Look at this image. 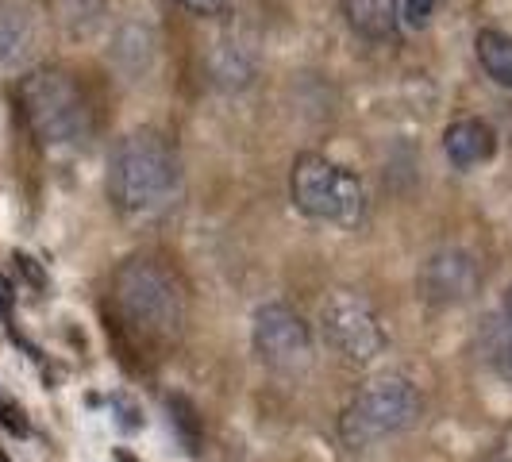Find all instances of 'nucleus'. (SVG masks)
Segmentation results:
<instances>
[{
  "mask_svg": "<svg viewBox=\"0 0 512 462\" xmlns=\"http://www.w3.org/2000/svg\"><path fill=\"white\" fill-rule=\"evenodd\" d=\"M112 308L120 328L139 351H166L174 347L189 320L185 285L170 266L158 258H128L112 278Z\"/></svg>",
  "mask_w": 512,
  "mask_h": 462,
  "instance_id": "f257e3e1",
  "label": "nucleus"
},
{
  "mask_svg": "<svg viewBox=\"0 0 512 462\" xmlns=\"http://www.w3.org/2000/svg\"><path fill=\"white\" fill-rule=\"evenodd\" d=\"M181 185V158L162 131H128L108 154V201L131 220L154 216L174 201Z\"/></svg>",
  "mask_w": 512,
  "mask_h": 462,
  "instance_id": "f03ea898",
  "label": "nucleus"
},
{
  "mask_svg": "<svg viewBox=\"0 0 512 462\" xmlns=\"http://www.w3.org/2000/svg\"><path fill=\"white\" fill-rule=\"evenodd\" d=\"M16 101L24 112L31 135L43 147H74L89 139L93 128V112L74 77L58 66H39L20 77Z\"/></svg>",
  "mask_w": 512,
  "mask_h": 462,
  "instance_id": "7ed1b4c3",
  "label": "nucleus"
},
{
  "mask_svg": "<svg viewBox=\"0 0 512 462\" xmlns=\"http://www.w3.org/2000/svg\"><path fill=\"white\" fill-rule=\"evenodd\" d=\"M289 197L308 220L335 224V228H359L366 220V205H370L359 174L324 154H301L293 162Z\"/></svg>",
  "mask_w": 512,
  "mask_h": 462,
  "instance_id": "20e7f679",
  "label": "nucleus"
},
{
  "mask_svg": "<svg viewBox=\"0 0 512 462\" xmlns=\"http://www.w3.org/2000/svg\"><path fill=\"white\" fill-rule=\"evenodd\" d=\"M420 412H424V397L416 393V385L405 378H378L355 393V401L339 420V436L347 447L362 451L370 443L409 432L420 420Z\"/></svg>",
  "mask_w": 512,
  "mask_h": 462,
  "instance_id": "39448f33",
  "label": "nucleus"
},
{
  "mask_svg": "<svg viewBox=\"0 0 512 462\" xmlns=\"http://www.w3.org/2000/svg\"><path fill=\"white\" fill-rule=\"evenodd\" d=\"M320 324H324V339L339 359L347 366H370L385 355L389 347V335H385L382 316L374 312V305L359 297V293H347L339 289L324 301L320 312Z\"/></svg>",
  "mask_w": 512,
  "mask_h": 462,
  "instance_id": "423d86ee",
  "label": "nucleus"
},
{
  "mask_svg": "<svg viewBox=\"0 0 512 462\" xmlns=\"http://www.w3.org/2000/svg\"><path fill=\"white\" fill-rule=\"evenodd\" d=\"M255 351L278 374H301L312 366V335L308 324L289 305H262L255 312Z\"/></svg>",
  "mask_w": 512,
  "mask_h": 462,
  "instance_id": "0eeeda50",
  "label": "nucleus"
},
{
  "mask_svg": "<svg viewBox=\"0 0 512 462\" xmlns=\"http://www.w3.org/2000/svg\"><path fill=\"white\" fill-rule=\"evenodd\" d=\"M420 297L436 308H455L466 305L478 289H482V266L478 258L462 247H439L424 258L420 266Z\"/></svg>",
  "mask_w": 512,
  "mask_h": 462,
  "instance_id": "6e6552de",
  "label": "nucleus"
},
{
  "mask_svg": "<svg viewBox=\"0 0 512 462\" xmlns=\"http://www.w3.org/2000/svg\"><path fill=\"white\" fill-rule=\"evenodd\" d=\"M35 43H39V31H35L31 8L20 0H0V74L27 66Z\"/></svg>",
  "mask_w": 512,
  "mask_h": 462,
  "instance_id": "1a4fd4ad",
  "label": "nucleus"
},
{
  "mask_svg": "<svg viewBox=\"0 0 512 462\" xmlns=\"http://www.w3.org/2000/svg\"><path fill=\"white\" fill-rule=\"evenodd\" d=\"M443 151H447V158L459 170H470V166L493 158L497 135H493V128H489L486 120H459V124H451L447 135H443Z\"/></svg>",
  "mask_w": 512,
  "mask_h": 462,
  "instance_id": "9d476101",
  "label": "nucleus"
},
{
  "mask_svg": "<svg viewBox=\"0 0 512 462\" xmlns=\"http://www.w3.org/2000/svg\"><path fill=\"white\" fill-rule=\"evenodd\" d=\"M347 24L359 31L362 39L382 43L401 24V0H339Z\"/></svg>",
  "mask_w": 512,
  "mask_h": 462,
  "instance_id": "9b49d317",
  "label": "nucleus"
},
{
  "mask_svg": "<svg viewBox=\"0 0 512 462\" xmlns=\"http://www.w3.org/2000/svg\"><path fill=\"white\" fill-rule=\"evenodd\" d=\"M474 51H478V62H482V70H486L497 85H505L512 89V35L505 31H478V39H474Z\"/></svg>",
  "mask_w": 512,
  "mask_h": 462,
  "instance_id": "f8f14e48",
  "label": "nucleus"
},
{
  "mask_svg": "<svg viewBox=\"0 0 512 462\" xmlns=\"http://www.w3.org/2000/svg\"><path fill=\"white\" fill-rule=\"evenodd\" d=\"M486 351H489V362L497 366V374L512 382V285L505 289L501 312H497V316L489 320V328H486Z\"/></svg>",
  "mask_w": 512,
  "mask_h": 462,
  "instance_id": "ddd939ff",
  "label": "nucleus"
},
{
  "mask_svg": "<svg viewBox=\"0 0 512 462\" xmlns=\"http://www.w3.org/2000/svg\"><path fill=\"white\" fill-rule=\"evenodd\" d=\"M104 12V0H58V20L70 27L74 35L93 31Z\"/></svg>",
  "mask_w": 512,
  "mask_h": 462,
  "instance_id": "4468645a",
  "label": "nucleus"
},
{
  "mask_svg": "<svg viewBox=\"0 0 512 462\" xmlns=\"http://www.w3.org/2000/svg\"><path fill=\"white\" fill-rule=\"evenodd\" d=\"M166 405H170V424H178L181 443L189 451H201V420H197V409L185 397H170Z\"/></svg>",
  "mask_w": 512,
  "mask_h": 462,
  "instance_id": "2eb2a0df",
  "label": "nucleus"
},
{
  "mask_svg": "<svg viewBox=\"0 0 512 462\" xmlns=\"http://www.w3.org/2000/svg\"><path fill=\"white\" fill-rule=\"evenodd\" d=\"M436 8H439V0H401V20H405L412 31H420V27L432 24Z\"/></svg>",
  "mask_w": 512,
  "mask_h": 462,
  "instance_id": "dca6fc26",
  "label": "nucleus"
},
{
  "mask_svg": "<svg viewBox=\"0 0 512 462\" xmlns=\"http://www.w3.org/2000/svg\"><path fill=\"white\" fill-rule=\"evenodd\" d=\"M0 424L8 428V432H16V436H27V416L24 409L12 401V397H4L0 393Z\"/></svg>",
  "mask_w": 512,
  "mask_h": 462,
  "instance_id": "f3484780",
  "label": "nucleus"
},
{
  "mask_svg": "<svg viewBox=\"0 0 512 462\" xmlns=\"http://www.w3.org/2000/svg\"><path fill=\"white\" fill-rule=\"evenodd\" d=\"M185 12H193V16H201V20H212V16H224L228 12L231 0H178Z\"/></svg>",
  "mask_w": 512,
  "mask_h": 462,
  "instance_id": "a211bd4d",
  "label": "nucleus"
},
{
  "mask_svg": "<svg viewBox=\"0 0 512 462\" xmlns=\"http://www.w3.org/2000/svg\"><path fill=\"white\" fill-rule=\"evenodd\" d=\"M12 301H16V293H12V282L0 274V316H8V312H12Z\"/></svg>",
  "mask_w": 512,
  "mask_h": 462,
  "instance_id": "6ab92c4d",
  "label": "nucleus"
},
{
  "mask_svg": "<svg viewBox=\"0 0 512 462\" xmlns=\"http://www.w3.org/2000/svg\"><path fill=\"white\" fill-rule=\"evenodd\" d=\"M0 462H12V459H8V455H4V447H0Z\"/></svg>",
  "mask_w": 512,
  "mask_h": 462,
  "instance_id": "aec40b11",
  "label": "nucleus"
},
{
  "mask_svg": "<svg viewBox=\"0 0 512 462\" xmlns=\"http://www.w3.org/2000/svg\"><path fill=\"white\" fill-rule=\"evenodd\" d=\"M124 462H131V459H124Z\"/></svg>",
  "mask_w": 512,
  "mask_h": 462,
  "instance_id": "412c9836",
  "label": "nucleus"
}]
</instances>
